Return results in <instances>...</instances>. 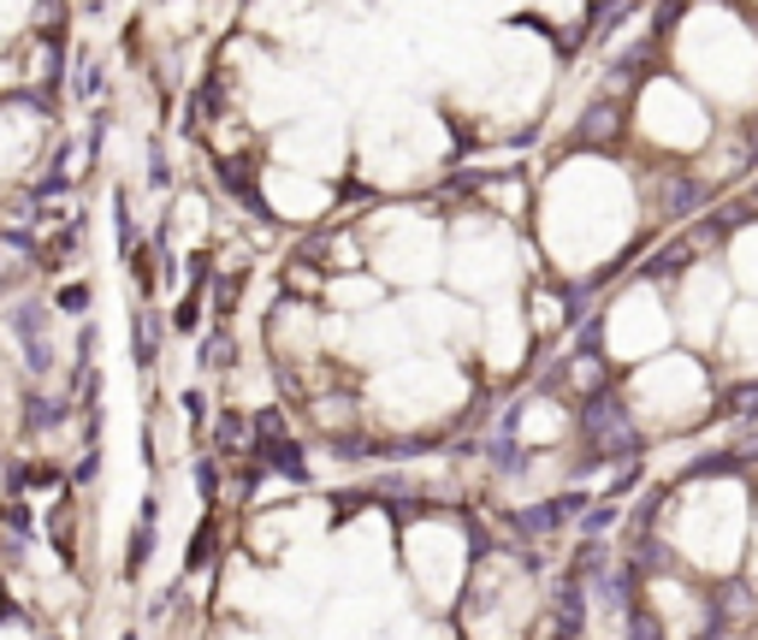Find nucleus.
Masks as SVG:
<instances>
[{"label":"nucleus","instance_id":"nucleus-4","mask_svg":"<svg viewBox=\"0 0 758 640\" xmlns=\"http://www.w3.org/2000/svg\"><path fill=\"white\" fill-rule=\"evenodd\" d=\"M131 351H136V368H154V362H161V321L154 315H136Z\"/></svg>","mask_w":758,"mask_h":640},{"label":"nucleus","instance_id":"nucleus-3","mask_svg":"<svg viewBox=\"0 0 758 640\" xmlns=\"http://www.w3.org/2000/svg\"><path fill=\"white\" fill-rule=\"evenodd\" d=\"M12 333L24 338V351H30V368H48V344H42V308L37 303H24V308H12Z\"/></svg>","mask_w":758,"mask_h":640},{"label":"nucleus","instance_id":"nucleus-6","mask_svg":"<svg viewBox=\"0 0 758 640\" xmlns=\"http://www.w3.org/2000/svg\"><path fill=\"white\" fill-rule=\"evenodd\" d=\"M219 184H226L232 196H244L249 207H262V196H255V179H249V172L237 166V161H219Z\"/></svg>","mask_w":758,"mask_h":640},{"label":"nucleus","instance_id":"nucleus-1","mask_svg":"<svg viewBox=\"0 0 758 640\" xmlns=\"http://www.w3.org/2000/svg\"><path fill=\"white\" fill-rule=\"evenodd\" d=\"M587 439H593V451H605V457H628L634 445H641V434H634V421H628V409L611 404V397L587 404Z\"/></svg>","mask_w":758,"mask_h":640},{"label":"nucleus","instance_id":"nucleus-7","mask_svg":"<svg viewBox=\"0 0 758 640\" xmlns=\"http://www.w3.org/2000/svg\"><path fill=\"white\" fill-rule=\"evenodd\" d=\"M581 136H587V143H611V136H616V108H611V101H598V108L587 113V131H581Z\"/></svg>","mask_w":758,"mask_h":640},{"label":"nucleus","instance_id":"nucleus-8","mask_svg":"<svg viewBox=\"0 0 758 640\" xmlns=\"http://www.w3.org/2000/svg\"><path fill=\"white\" fill-rule=\"evenodd\" d=\"M54 421H60V409L42 404V397H30V427H54Z\"/></svg>","mask_w":758,"mask_h":640},{"label":"nucleus","instance_id":"nucleus-5","mask_svg":"<svg viewBox=\"0 0 758 640\" xmlns=\"http://www.w3.org/2000/svg\"><path fill=\"white\" fill-rule=\"evenodd\" d=\"M148 551H154V505H143V522H136V534H131V576L148 563Z\"/></svg>","mask_w":758,"mask_h":640},{"label":"nucleus","instance_id":"nucleus-2","mask_svg":"<svg viewBox=\"0 0 758 640\" xmlns=\"http://www.w3.org/2000/svg\"><path fill=\"white\" fill-rule=\"evenodd\" d=\"M255 427H262V457L273 463V469H279V475H290V480H308V463H303V451H297V439L285 434V421H279V415L267 409Z\"/></svg>","mask_w":758,"mask_h":640}]
</instances>
